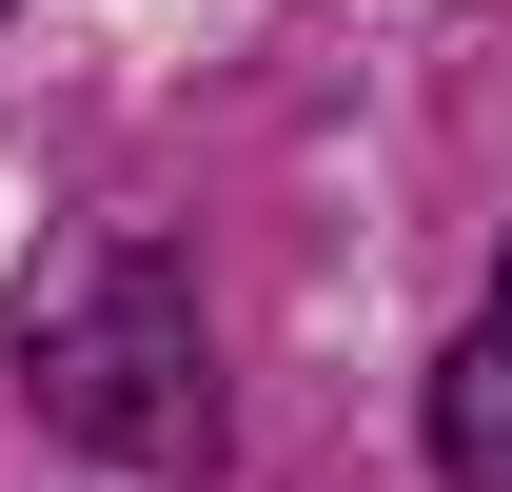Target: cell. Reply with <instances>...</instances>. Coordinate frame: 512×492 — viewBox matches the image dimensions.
<instances>
[{"instance_id": "1", "label": "cell", "mask_w": 512, "mask_h": 492, "mask_svg": "<svg viewBox=\"0 0 512 492\" xmlns=\"http://www.w3.org/2000/svg\"><path fill=\"white\" fill-rule=\"evenodd\" d=\"M20 374L79 453H138V473H197L217 453V355H197V276L158 237H99L20 296Z\"/></svg>"}, {"instance_id": "2", "label": "cell", "mask_w": 512, "mask_h": 492, "mask_svg": "<svg viewBox=\"0 0 512 492\" xmlns=\"http://www.w3.org/2000/svg\"><path fill=\"white\" fill-rule=\"evenodd\" d=\"M434 473L453 492H512V276H493V315H473V355L434 374Z\"/></svg>"}]
</instances>
